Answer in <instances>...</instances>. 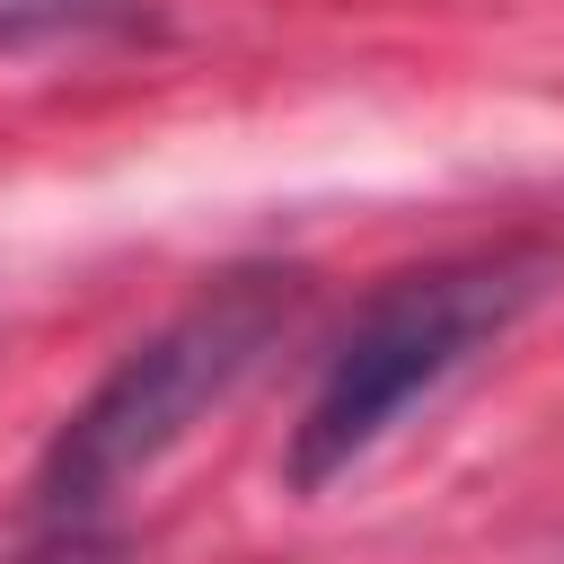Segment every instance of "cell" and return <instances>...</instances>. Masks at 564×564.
Instances as JSON below:
<instances>
[{
    "label": "cell",
    "instance_id": "obj_2",
    "mask_svg": "<svg viewBox=\"0 0 564 564\" xmlns=\"http://www.w3.org/2000/svg\"><path fill=\"white\" fill-rule=\"evenodd\" d=\"M291 273H229L212 282L194 308H176L167 326H150L53 432L35 494L53 520H88L106 494H123L132 476H150L220 397H238L256 379V361L282 344L291 326Z\"/></svg>",
    "mask_w": 564,
    "mask_h": 564
},
{
    "label": "cell",
    "instance_id": "obj_1",
    "mask_svg": "<svg viewBox=\"0 0 564 564\" xmlns=\"http://www.w3.org/2000/svg\"><path fill=\"white\" fill-rule=\"evenodd\" d=\"M555 273H564L555 247H485V256L397 273L352 317V335L326 352V370L291 423V449H282L291 494H317L344 467H361L441 379H458L485 344H502L555 291Z\"/></svg>",
    "mask_w": 564,
    "mask_h": 564
},
{
    "label": "cell",
    "instance_id": "obj_3",
    "mask_svg": "<svg viewBox=\"0 0 564 564\" xmlns=\"http://www.w3.org/2000/svg\"><path fill=\"white\" fill-rule=\"evenodd\" d=\"M132 26H150V0H0V53L88 44V35H132Z\"/></svg>",
    "mask_w": 564,
    "mask_h": 564
},
{
    "label": "cell",
    "instance_id": "obj_4",
    "mask_svg": "<svg viewBox=\"0 0 564 564\" xmlns=\"http://www.w3.org/2000/svg\"><path fill=\"white\" fill-rule=\"evenodd\" d=\"M26 564H106V546H88V538H53V546L26 555Z\"/></svg>",
    "mask_w": 564,
    "mask_h": 564
}]
</instances>
